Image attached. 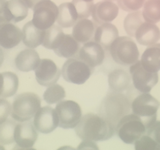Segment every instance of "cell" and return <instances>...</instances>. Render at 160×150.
Returning a JSON list of instances; mask_svg holds the SVG:
<instances>
[{"label":"cell","mask_w":160,"mask_h":150,"mask_svg":"<svg viewBox=\"0 0 160 150\" xmlns=\"http://www.w3.org/2000/svg\"><path fill=\"white\" fill-rule=\"evenodd\" d=\"M75 131L82 140L96 142L109 140L113 136L115 129L100 115L89 113L82 117Z\"/></svg>","instance_id":"6da1fadb"},{"label":"cell","mask_w":160,"mask_h":150,"mask_svg":"<svg viewBox=\"0 0 160 150\" xmlns=\"http://www.w3.org/2000/svg\"><path fill=\"white\" fill-rule=\"evenodd\" d=\"M131 110L128 97L121 92L113 91L108 94L102 101L99 115L116 129L120 120L130 114Z\"/></svg>","instance_id":"7a4b0ae2"},{"label":"cell","mask_w":160,"mask_h":150,"mask_svg":"<svg viewBox=\"0 0 160 150\" xmlns=\"http://www.w3.org/2000/svg\"><path fill=\"white\" fill-rule=\"evenodd\" d=\"M41 107V100L36 93H22L15 97L11 105V115L18 122L30 121Z\"/></svg>","instance_id":"3957f363"},{"label":"cell","mask_w":160,"mask_h":150,"mask_svg":"<svg viewBox=\"0 0 160 150\" xmlns=\"http://www.w3.org/2000/svg\"><path fill=\"white\" fill-rule=\"evenodd\" d=\"M109 50L113 60L119 65L131 66L139 61L138 47L130 37H117L111 44Z\"/></svg>","instance_id":"277c9868"},{"label":"cell","mask_w":160,"mask_h":150,"mask_svg":"<svg viewBox=\"0 0 160 150\" xmlns=\"http://www.w3.org/2000/svg\"><path fill=\"white\" fill-rule=\"evenodd\" d=\"M159 105L158 101L148 93H142L131 103L133 114L141 118L147 130L157 121Z\"/></svg>","instance_id":"5b68a950"},{"label":"cell","mask_w":160,"mask_h":150,"mask_svg":"<svg viewBox=\"0 0 160 150\" xmlns=\"http://www.w3.org/2000/svg\"><path fill=\"white\" fill-rule=\"evenodd\" d=\"M146 127L141 118L134 114H129L120 120L116 127L115 132L123 142L134 144L136 140L146 133Z\"/></svg>","instance_id":"8992f818"},{"label":"cell","mask_w":160,"mask_h":150,"mask_svg":"<svg viewBox=\"0 0 160 150\" xmlns=\"http://www.w3.org/2000/svg\"><path fill=\"white\" fill-rule=\"evenodd\" d=\"M94 70V68L88 65L78 58H72L64 64L61 74L67 82L81 85L89 80Z\"/></svg>","instance_id":"52a82bcc"},{"label":"cell","mask_w":160,"mask_h":150,"mask_svg":"<svg viewBox=\"0 0 160 150\" xmlns=\"http://www.w3.org/2000/svg\"><path fill=\"white\" fill-rule=\"evenodd\" d=\"M55 110L58 117V127L65 129L75 128L82 117L81 107L74 101H61Z\"/></svg>","instance_id":"ba28073f"},{"label":"cell","mask_w":160,"mask_h":150,"mask_svg":"<svg viewBox=\"0 0 160 150\" xmlns=\"http://www.w3.org/2000/svg\"><path fill=\"white\" fill-rule=\"evenodd\" d=\"M31 22L38 28L46 30L54 25L58 15V7L51 0H43L33 9Z\"/></svg>","instance_id":"9c48e42d"},{"label":"cell","mask_w":160,"mask_h":150,"mask_svg":"<svg viewBox=\"0 0 160 150\" xmlns=\"http://www.w3.org/2000/svg\"><path fill=\"white\" fill-rule=\"evenodd\" d=\"M130 72L135 88L141 93H149L158 82V73L147 71L140 61L131 65Z\"/></svg>","instance_id":"30bf717a"},{"label":"cell","mask_w":160,"mask_h":150,"mask_svg":"<svg viewBox=\"0 0 160 150\" xmlns=\"http://www.w3.org/2000/svg\"><path fill=\"white\" fill-rule=\"evenodd\" d=\"M37 82L42 86L48 87L57 83L61 72L55 62L50 59H42L34 70Z\"/></svg>","instance_id":"8fae6325"},{"label":"cell","mask_w":160,"mask_h":150,"mask_svg":"<svg viewBox=\"0 0 160 150\" xmlns=\"http://www.w3.org/2000/svg\"><path fill=\"white\" fill-rule=\"evenodd\" d=\"M33 118L35 129L42 134H49L58 127V115L55 109L49 106L40 108Z\"/></svg>","instance_id":"7c38bea8"},{"label":"cell","mask_w":160,"mask_h":150,"mask_svg":"<svg viewBox=\"0 0 160 150\" xmlns=\"http://www.w3.org/2000/svg\"><path fill=\"white\" fill-rule=\"evenodd\" d=\"M22 40V30L0 15V47L11 49L18 45Z\"/></svg>","instance_id":"4fadbf2b"},{"label":"cell","mask_w":160,"mask_h":150,"mask_svg":"<svg viewBox=\"0 0 160 150\" xmlns=\"http://www.w3.org/2000/svg\"><path fill=\"white\" fill-rule=\"evenodd\" d=\"M14 142L22 149H31L38 139V131L30 121L17 123L14 133Z\"/></svg>","instance_id":"5bb4252c"},{"label":"cell","mask_w":160,"mask_h":150,"mask_svg":"<svg viewBox=\"0 0 160 150\" xmlns=\"http://www.w3.org/2000/svg\"><path fill=\"white\" fill-rule=\"evenodd\" d=\"M78 58L88 65L94 68L101 65L105 59V50L95 41H89L80 48Z\"/></svg>","instance_id":"9a60e30c"},{"label":"cell","mask_w":160,"mask_h":150,"mask_svg":"<svg viewBox=\"0 0 160 150\" xmlns=\"http://www.w3.org/2000/svg\"><path fill=\"white\" fill-rule=\"evenodd\" d=\"M118 12L119 7L113 2L103 1L94 5L91 16L94 21L100 25L113 21Z\"/></svg>","instance_id":"2e32d148"},{"label":"cell","mask_w":160,"mask_h":150,"mask_svg":"<svg viewBox=\"0 0 160 150\" xmlns=\"http://www.w3.org/2000/svg\"><path fill=\"white\" fill-rule=\"evenodd\" d=\"M159 37V28L155 23L144 22L136 31L134 37L141 45L151 46L158 44Z\"/></svg>","instance_id":"e0dca14e"},{"label":"cell","mask_w":160,"mask_h":150,"mask_svg":"<svg viewBox=\"0 0 160 150\" xmlns=\"http://www.w3.org/2000/svg\"><path fill=\"white\" fill-rule=\"evenodd\" d=\"M118 37V31L115 25L111 22L104 23L95 29L94 40L104 50H109L111 44Z\"/></svg>","instance_id":"ac0fdd59"},{"label":"cell","mask_w":160,"mask_h":150,"mask_svg":"<svg viewBox=\"0 0 160 150\" xmlns=\"http://www.w3.org/2000/svg\"><path fill=\"white\" fill-rule=\"evenodd\" d=\"M28 7L22 0H9L6 2L2 15L7 21L17 23L28 17Z\"/></svg>","instance_id":"d6986e66"},{"label":"cell","mask_w":160,"mask_h":150,"mask_svg":"<svg viewBox=\"0 0 160 150\" xmlns=\"http://www.w3.org/2000/svg\"><path fill=\"white\" fill-rule=\"evenodd\" d=\"M40 60L38 52L33 49H28L21 51L15 58V65L22 72L34 70L38 65Z\"/></svg>","instance_id":"ffe728a7"},{"label":"cell","mask_w":160,"mask_h":150,"mask_svg":"<svg viewBox=\"0 0 160 150\" xmlns=\"http://www.w3.org/2000/svg\"><path fill=\"white\" fill-rule=\"evenodd\" d=\"M94 23L88 18L79 19L73 26L72 37L79 43L85 44L91 41L95 32Z\"/></svg>","instance_id":"44dd1931"},{"label":"cell","mask_w":160,"mask_h":150,"mask_svg":"<svg viewBox=\"0 0 160 150\" xmlns=\"http://www.w3.org/2000/svg\"><path fill=\"white\" fill-rule=\"evenodd\" d=\"M22 41L29 49H35L42 45L45 35V30L37 28L31 21L28 22L23 27Z\"/></svg>","instance_id":"7402d4cb"},{"label":"cell","mask_w":160,"mask_h":150,"mask_svg":"<svg viewBox=\"0 0 160 150\" xmlns=\"http://www.w3.org/2000/svg\"><path fill=\"white\" fill-rule=\"evenodd\" d=\"M142 67L150 73H158L160 69V48L158 43L148 46L143 52L141 58Z\"/></svg>","instance_id":"603a6c76"},{"label":"cell","mask_w":160,"mask_h":150,"mask_svg":"<svg viewBox=\"0 0 160 150\" xmlns=\"http://www.w3.org/2000/svg\"><path fill=\"white\" fill-rule=\"evenodd\" d=\"M78 20V13L72 3H63L58 7V15L56 22L61 28L72 27Z\"/></svg>","instance_id":"cb8c5ba5"},{"label":"cell","mask_w":160,"mask_h":150,"mask_svg":"<svg viewBox=\"0 0 160 150\" xmlns=\"http://www.w3.org/2000/svg\"><path fill=\"white\" fill-rule=\"evenodd\" d=\"M79 49V43L72 35L65 34L60 44L53 51L59 57L70 59L76 58Z\"/></svg>","instance_id":"d4e9b609"},{"label":"cell","mask_w":160,"mask_h":150,"mask_svg":"<svg viewBox=\"0 0 160 150\" xmlns=\"http://www.w3.org/2000/svg\"><path fill=\"white\" fill-rule=\"evenodd\" d=\"M131 82V76L124 70L117 69L108 75V84L113 91L122 92L128 88Z\"/></svg>","instance_id":"484cf974"},{"label":"cell","mask_w":160,"mask_h":150,"mask_svg":"<svg viewBox=\"0 0 160 150\" xmlns=\"http://www.w3.org/2000/svg\"><path fill=\"white\" fill-rule=\"evenodd\" d=\"M65 35L62 28L58 25H53L45 30L42 45L47 49L54 50L60 44Z\"/></svg>","instance_id":"4316f807"},{"label":"cell","mask_w":160,"mask_h":150,"mask_svg":"<svg viewBox=\"0 0 160 150\" xmlns=\"http://www.w3.org/2000/svg\"><path fill=\"white\" fill-rule=\"evenodd\" d=\"M141 11L145 22L157 23L160 20V0H146Z\"/></svg>","instance_id":"83f0119b"},{"label":"cell","mask_w":160,"mask_h":150,"mask_svg":"<svg viewBox=\"0 0 160 150\" xmlns=\"http://www.w3.org/2000/svg\"><path fill=\"white\" fill-rule=\"evenodd\" d=\"M3 77V90L1 98L11 97L17 92L19 86V79L14 73L7 71L2 73Z\"/></svg>","instance_id":"f1b7e54d"},{"label":"cell","mask_w":160,"mask_h":150,"mask_svg":"<svg viewBox=\"0 0 160 150\" xmlns=\"http://www.w3.org/2000/svg\"><path fill=\"white\" fill-rule=\"evenodd\" d=\"M145 22L140 11L130 12L124 20V28L126 33L131 37H134L136 31L142 23Z\"/></svg>","instance_id":"f546056e"},{"label":"cell","mask_w":160,"mask_h":150,"mask_svg":"<svg viewBox=\"0 0 160 150\" xmlns=\"http://www.w3.org/2000/svg\"><path fill=\"white\" fill-rule=\"evenodd\" d=\"M66 97V91L63 87L58 84H54L48 87L45 90L43 99L48 104L58 103Z\"/></svg>","instance_id":"4dcf8cb0"},{"label":"cell","mask_w":160,"mask_h":150,"mask_svg":"<svg viewBox=\"0 0 160 150\" xmlns=\"http://www.w3.org/2000/svg\"><path fill=\"white\" fill-rule=\"evenodd\" d=\"M16 125L15 122L9 120L0 124V144L9 145L14 142V133Z\"/></svg>","instance_id":"1f68e13d"},{"label":"cell","mask_w":160,"mask_h":150,"mask_svg":"<svg viewBox=\"0 0 160 150\" xmlns=\"http://www.w3.org/2000/svg\"><path fill=\"white\" fill-rule=\"evenodd\" d=\"M72 3L74 5L79 19L88 18L91 16L92 8L94 6L93 2H86L84 0H72Z\"/></svg>","instance_id":"d6a6232c"},{"label":"cell","mask_w":160,"mask_h":150,"mask_svg":"<svg viewBox=\"0 0 160 150\" xmlns=\"http://www.w3.org/2000/svg\"><path fill=\"white\" fill-rule=\"evenodd\" d=\"M135 149H159L160 143L154 140L151 136L145 134L135 142Z\"/></svg>","instance_id":"836d02e7"},{"label":"cell","mask_w":160,"mask_h":150,"mask_svg":"<svg viewBox=\"0 0 160 150\" xmlns=\"http://www.w3.org/2000/svg\"><path fill=\"white\" fill-rule=\"evenodd\" d=\"M118 7L126 12L139 11L146 0H117Z\"/></svg>","instance_id":"e575fe53"},{"label":"cell","mask_w":160,"mask_h":150,"mask_svg":"<svg viewBox=\"0 0 160 150\" xmlns=\"http://www.w3.org/2000/svg\"><path fill=\"white\" fill-rule=\"evenodd\" d=\"M11 112V105L4 98H0V124L5 122Z\"/></svg>","instance_id":"d590c367"},{"label":"cell","mask_w":160,"mask_h":150,"mask_svg":"<svg viewBox=\"0 0 160 150\" xmlns=\"http://www.w3.org/2000/svg\"><path fill=\"white\" fill-rule=\"evenodd\" d=\"M78 148L79 149H98V147L97 146V144L94 142V141L89 140H83V141L80 143Z\"/></svg>","instance_id":"8d00e7d4"},{"label":"cell","mask_w":160,"mask_h":150,"mask_svg":"<svg viewBox=\"0 0 160 150\" xmlns=\"http://www.w3.org/2000/svg\"><path fill=\"white\" fill-rule=\"evenodd\" d=\"M22 1L25 3V5L28 7V9H33L37 3L43 1V0H22Z\"/></svg>","instance_id":"74e56055"},{"label":"cell","mask_w":160,"mask_h":150,"mask_svg":"<svg viewBox=\"0 0 160 150\" xmlns=\"http://www.w3.org/2000/svg\"><path fill=\"white\" fill-rule=\"evenodd\" d=\"M4 60H5V54L2 48L0 47V67H1L2 65H3Z\"/></svg>","instance_id":"f35d334b"},{"label":"cell","mask_w":160,"mask_h":150,"mask_svg":"<svg viewBox=\"0 0 160 150\" xmlns=\"http://www.w3.org/2000/svg\"><path fill=\"white\" fill-rule=\"evenodd\" d=\"M6 2L7 0H0V15L3 14Z\"/></svg>","instance_id":"ab89813d"},{"label":"cell","mask_w":160,"mask_h":150,"mask_svg":"<svg viewBox=\"0 0 160 150\" xmlns=\"http://www.w3.org/2000/svg\"><path fill=\"white\" fill-rule=\"evenodd\" d=\"M3 90V77L2 73H0V98Z\"/></svg>","instance_id":"60d3db41"},{"label":"cell","mask_w":160,"mask_h":150,"mask_svg":"<svg viewBox=\"0 0 160 150\" xmlns=\"http://www.w3.org/2000/svg\"><path fill=\"white\" fill-rule=\"evenodd\" d=\"M103 1H109V2H115V1H117V0H103Z\"/></svg>","instance_id":"b9f144b4"},{"label":"cell","mask_w":160,"mask_h":150,"mask_svg":"<svg viewBox=\"0 0 160 150\" xmlns=\"http://www.w3.org/2000/svg\"><path fill=\"white\" fill-rule=\"evenodd\" d=\"M84 1H86V2H93L94 0H84Z\"/></svg>","instance_id":"7bdbcfd3"}]
</instances>
